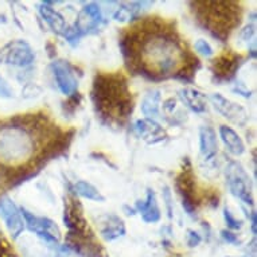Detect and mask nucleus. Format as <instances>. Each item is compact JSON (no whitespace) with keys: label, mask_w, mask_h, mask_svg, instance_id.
Masks as SVG:
<instances>
[{"label":"nucleus","mask_w":257,"mask_h":257,"mask_svg":"<svg viewBox=\"0 0 257 257\" xmlns=\"http://www.w3.org/2000/svg\"><path fill=\"white\" fill-rule=\"evenodd\" d=\"M34 142L27 135L23 126L11 125L0 128V159L15 162L30 155Z\"/></svg>","instance_id":"1"},{"label":"nucleus","mask_w":257,"mask_h":257,"mask_svg":"<svg viewBox=\"0 0 257 257\" xmlns=\"http://www.w3.org/2000/svg\"><path fill=\"white\" fill-rule=\"evenodd\" d=\"M225 175L228 181L229 189L233 195L240 198L242 202L248 203L250 206L254 205V201L252 198V189H250V179L244 167L238 162H229L226 169H225Z\"/></svg>","instance_id":"2"},{"label":"nucleus","mask_w":257,"mask_h":257,"mask_svg":"<svg viewBox=\"0 0 257 257\" xmlns=\"http://www.w3.org/2000/svg\"><path fill=\"white\" fill-rule=\"evenodd\" d=\"M19 211H21V215L25 219V225L30 232H34L39 238H42L46 244L51 245V246L58 245L59 230L51 219L46 218V217H37L23 207H21Z\"/></svg>","instance_id":"3"},{"label":"nucleus","mask_w":257,"mask_h":257,"mask_svg":"<svg viewBox=\"0 0 257 257\" xmlns=\"http://www.w3.org/2000/svg\"><path fill=\"white\" fill-rule=\"evenodd\" d=\"M35 54L30 45L25 41H15L9 43L0 53V59L5 63L26 68L34 62Z\"/></svg>","instance_id":"4"},{"label":"nucleus","mask_w":257,"mask_h":257,"mask_svg":"<svg viewBox=\"0 0 257 257\" xmlns=\"http://www.w3.org/2000/svg\"><path fill=\"white\" fill-rule=\"evenodd\" d=\"M0 217L5 221L6 228L13 237V240H17L23 233L25 222L22 219L21 211L9 195L0 197Z\"/></svg>","instance_id":"5"},{"label":"nucleus","mask_w":257,"mask_h":257,"mask_svg":"<svg viewBox=\"0 0 257 257\" xmlns=\"http://www.w3.org/2000/svg\"><path fill=\"white\" fill-rule=\"evenodd\" d=\"M51 69L54 73L55 82L57 86L62 92V94L72 97L74 94H77L78 90V81H77L76 76H74V70H73L72 65L68 61H54L51 63Z\"/></svg>","instance_id":"6"},{"label":"nucleus","mask_w":257,"mask_h":257,"mask_svg":"<svg viewBox=\"0 0 257 257\" xmlns=\"http://www.w3.org/2000/svg\"><path fill=\"white\" fill-rule=\"evenodd\" d=\"M210 100L215 109H217V112H219L223 117H226L234 124L245 125V122L248 121V114H246L244 108L230 102L223 96H221L219 93H214L210 97Z\"/></svg>","instance_id":"7"},{"label":"nucleus","mask_w":257,"mask_h":257,"mask_svg":"<svg viewBox=\"0 0 257 257\" xmlns=\"http://www.w3.org/2000/svg\"><path fill=\"white\" fill-rule=\"evenodd\" d=\"M240 61V55L233 54L232 51H225L222 55L213 61V72L221 80H230L236 74Z\"/></svg>","instance_id":"8"},{"label":"nucleus","mask_w":257,"mask_h":257,"mask_svg":"<svg viewBox=\"0 0 257 257\" xmlns=\"http://www.w3.org/2000/svg\"><path fill=\"white\" fill-rule=\"evenodd\" d=\"M135 131L144 140H147L148 144L158 143L165 139V131L156 121L151 118H143L135 122Z\"/></svg>","instance_id":"9"},{"label":"nucleus","mask_w":257,"mask_h":257,"mask_svg":"<svg viewBox=\"0 0 257 257\" xmlns=\"http://www.w3.org/2000/svg\"><path fill=\"white\" fill-rule=\"evenodd\" d=\"M135 209L138 213L142 214L144 222L155 223L160 219V210L156 202V197L154 190L148 189L147 198L144 201H138L135 203Z\"/></svg>","instance_id":"10"},{"label":"nucleus","mask_w":257,"mask_h":257,"mask_svg":"<svg viewBox=\"0 0 257 257\" xmlns=\"http://www.w3.org/2000/svg\"><path fill=\"white\" fill-rule=\"evenodd\" d=\"M101 221V236L104 240L113 241L117 240L120 237L125 236V225L117 215L106 214L100 218Z\"/></svg>","instance_id":"11"},{"label":"nucleus","mask_w":257,"mask_h":257,"mask_svg":"<svg viewBox=\"0 0 257 257\" xmlns=\"http://www.w3.org/2000/svg\"><path fill=\"white\" fill-rule=\"evenodd\" d=\"M199 147H201L203 159L206 162H211L214 159L218 151V142H217V135L213 128L202 126L199 130Z\"/></svg>","instance_id":"12"},{"label":"nucleus","mask_w":257,"mask_h":257,"mask_svg":"<svg viewBox=\"0 0 257 257\" xmlns=\"http://www.w3.org/2000/svg\"><path fill=\"white\" fill-rule=\"evenodd\" d=\"M39 14H41V17L45 19L47 25L50 26V29L54 33H57L59 35L65 34V31L68 30L65 18L58 11H55L53 7H50L49 3H42V5L39 6Z\"/></svg>","instance_id":"13"},{"label":"nucleus","mask_w":257,"mask_h":257,"mask_svg":"<svg viewBox=\"0 0 257 257\" xmlns=\"http://www.w3.org/2000/svg\"><path fill=\"white\" fill-rule=\"evenodd\" d=\"M179 98L189 109L195 113H203L206 112V97L202 93L195 90V89H181L179 90Z\"/></svg>","instance_id":"14"},{"label":"nucleus","mask_w":257,"mask_h":257,"mask_svg":"<svg viewBox=\"0 0 257 257\" xmlns=\"http://www.w3.org/2000/svg\"><path fill=\"white\" fill-rule=\"evenodd\" d=\"M219 136L222 139L225 147L228 148V151L233 155L240 156L245 152V144L242 142L238 134L233 128L228 125L219 126Z\"/></svg>","instance_id":"15"},{"label":"nucleus","mask_w":257,"mask_h":257,"mask_svg":"<svg viewBox=\"0 0 257 257\" xmlns=\"http://www.w3.org/2000/svg\"><path fill=\"white\" fill-rule=\"evenodd\" d=\"M73 190H74V193L77 195L84 197L86 199H90V201H96V202H104L105 201V197L98 191L97 187L86 181L76 182L74 186H73Z\"/></svg>","instance_id":"16"},{"label":"nucleus","mask_w":257,"mask_h":257,"mask_svg":"<svg viewBox=\"0 0 257 257\" xmlns=\"http://www.w3.org/2000/svg\"><path fill=\"white\" fill-rule=\"evenodd\" d=\"M159 102L160 93L159 90H154L146 94V97L142 101V112L146 118H155L159 116Z\"/></svg>","instance_id":"17"},{"label":"nucleus","mask_w":257,"mask_h":257,"mask_svg":"<svg viewBox=\"0 0 257 257\" xmlns=\"http://www.w3.org/2000/svg\"><path fill=\"white\" fill-rule=\"evenodd\" d=\"M223 218H225V222H226L229 229H232V230H240L242 228V221L234 218V215L232 214V211L229 210L228 207L223 209Z\"/></svg>","instance_id":"18"},{"label":"nucleus","mask_w":257,"mask_h":257,"mask_svg":"<svg viewBox=\"0 0 257 257\" xmlns=\"http://www.w3.org/2000/svg\"><path fill=\"white\" fill-rule=\"evenodd\" d=\"M82 11L88 14L89 17L92 18L96 23H100V22L102 21L101 10H100V6L96 5V3H89V5L85 6Z\"/></svg>","instance_id":"19"},{"label":"nucleus","mask_w":257,"mask_h":257,"mask_svg":"<svg viewBox=\"0 0 257 257\" xmlns=\"http://www.w3.org/2000/svg\"><path fill=\"white\" fill-rule=\"evenodd\" d=\"M195 50L197 53H199L203 57H211V55L214 54V50H213V47L210 46V43L205 41V39H198L197 42H195Z\"/></svg>","instance_id":"20"},{"label":"nucleus","mask_w":257,"mask_h":257,"mask_svg":"<svg viewBox=\"0 0 257 257\" xmlns=\"http://www.w3.org/2000/svg\"><path fill=\"white\" fill-rule=\"evenodd\" d=\"M131 18H132V13H131V10L128 9V7H120V9L113 14L114 21L121 22V23L131 21Z\"/></svg>","instance_id":"21"},{"label":"nucleus","mask_w":257,"mask_h":257,"mask_svg":"<svg viewBox=\"0 0 257 257\" xmlns=\"http://www.w3.org/2000/svg\"><path fill=\"white\" fill-rule=\"evenodd\" d=\"M201 241H202V238H201L198 233H195L194 230H187V245L190 248L198 246L201 244Z\"/></svg>","instance_id":"22"},{"label":"nucleus","mask_w":257,"mask_h":257,"mask_svg":"<svg viewBox=\"0 0 257 257\" xmlns=\"http://www.w3.org/2000/svg\"><path fill=\"white\" fill-rule=\"evenodd\" d=\"M0 97L2 98H13L14 92L13 89L10 88L9 84L6 82L2 77H0Z\"/></svg>","instance_id":"23"},{"label":"nucleus","mask_w":257,"mask_h":257,"mask_svg":"<svg viewBox=\"0 0 257 257\" xmlns=\"http://www.w3.org/2000/svg\"><path fill=\"white\" fill-rule=\"evenodd\" d=\"M221 234H222L223 240L226 241V242H229V244H233V245L240 244V240H238V237H237V234H234V233L228 232V230H222Z\"/></svg>","instance_id":"24"},{"label":"nucleus","mask_w":257,"mask_h":257,"mask_svg":"<svg viewBox=\"0 0 257 257\" xmlns=\"http://www.w3.org/2000/svg\"><path fill=\"white\" fill-rule=\"evenodd\" d=\"M163 198H165L166 205H167L169 217L171 218V217H173V209H171V193H170L169 187H165V191H163Z\"/></svg>","instance_id":"25"},{"label":"nucleus","mask_w":257,"mask_h":257,"mask_svg":"<svg viewBox=\"0 0 257 257\" xmlns=\"http://www.w3.org/2000/svg\"><path fill=\"white\" fill-rule=\"evenodd\" d=\"M253 35H254V26H246L242 31H241V37L244 41H250Z\"/></svg>","instance_id":"26"},{"label":"nucleus","mask_w":257,"mask_h":257,"mask_svg":"<svg viewBox=\"0 0 257 257\" xmlns=\"http://www.w3.org/2000/svg\"><path fill=\"white\" fill-rule=\"evenodd\" d=\"M175 104H177V101H175L174 98H169V100H166V101L163 102V109H165L166 112H173L174 108H175Z\"/></svg>","instance_id":"27"},{"label":"nucleus","mask_w":257,"mask_h":257,"mask_svg":"<svg viewBox=\"0 0 257 257\" xmlns=\"http://www.w3.org/2000/svg\"><path fill=\"white\" fill-rule=\"evenodd\" d=\"M244 211L246 213V215H248V218L250 219V223H252V233L253 234H256V213L254 211H252V213H248V211L245 210Z\"/></svg>","instance_id":"28"}]
</instances>
